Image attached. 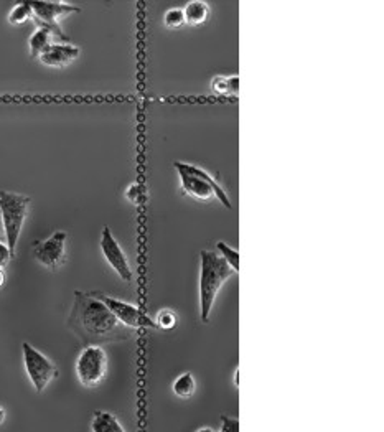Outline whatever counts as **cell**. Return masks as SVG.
<instances>
[{"instance_id":"9c48e42d","label":"cell","mask_w":384,"mask_h":432,"mask_svg":"<svg viewBox=\"0 0 384 432\" xmlns=\"http://www.w3.org/2000/svg\"><path fill=\"white\" fill-rule=\"evenodd\" d=\"M67 239L68 234L64 231H55L50 238L35 244V259L46 269H60L67 259Z\"/></svg>"},{"instance_id":"277c9868","label":"cell","mask_w":384,"mask_h":432,"mask_svg":"<svg viewBox=\"0 0 384 432\" xmlns=\"http://www.w3.org/2000/svg\"><path fill=\"white\" fill-rule=\"evenodd\" d=\"M30 196L14 193V191H0V211H2L3 234H6V243L12 254L15 256L17 244L24 228L25 220L28 215Z\"/></svg>"},{"instance_id":"5b68a950","label":"cell","mask_w":384,"mask_h":432,"mask_svg":"<svg viewBox=\"0 0 384 432\" xmlns=\"http://www.w3.org/2000/svg\"><path fill=\"white\" fill-rule=\"evenodd\" d=\"M32 20L37 24L38 28H45L53 37H58L61 43H68V37L60 27V20L63 17L71 14H80L81 8L67 2H50V0H40V2H32Z\"/></svg>"},{"instance_id":"44dd1931","label":"cell","mask_w":384,"mask_h":432,"mask_svg":"<svg viewBox=\"0 0 384 432\" xmlns=\"http://www.w3.org/2000/svg\"><path fill=\"white\" fill-rule=\"evenodd\" d=\"M142 195H143L142 185H139L137 182L130 183V185L128 187V190H125V198H128L129 202H130V203H134V205H139V203H141Z\"/></svg>"},{"instance_id":"9a60e30c","label":"cell","mask_w":384,"mask_h":432,"mask_svg":"<svg viewBox=\"0 0 384 432\" xmlns=\"http://www.w3.org/2000/svg\"><path fill=\"white\" fill-rule=\"evenodd\" d=\"M172 391L175 392L178 398L190 399L196 391V381L191 373H183L178 377L172 385Z\"/></svg>"},{"instance_id":"d4e9b609","label":"cell","mask_w":384,"mask_h":432,"mask_svg":"<svg viewBox=\"0 0 384 432\" xmlns=\"http://www.w3.org/2000/svg\"><path fill=\"white\" fill-rule=\"evenodd\" d=\"M6 417H7L6 409H3L2 406H0V424H3V421H6Z\"/></svg>"},{"instance_id":"4316f807","label":"cell","mask_w":384,"mask_h":432,"mask_svg":"<svg viewBox=\"0 0 384 432\" xmlns=\"http://www.w3.org/2000/svg\"><path fill=\"white\" fill-rule=\"evenodd\" d=\"M238 378H239V372L234 373V385H236V386L239 385V379Z\"/></svg>"},{"instance_id":"ba28073f","label":"cell","mask_w":384,"mask_h":432,"mask_svg":"<svg viewBox=\"0 0 384 432\" xmlns=\"http://www.w3.org/2000/svg\"><path fill=\"white\" fill-rule=\"evenodd\" d=\"M91 295H94L96 299L101 300L109 311L112 312V316H114L122 325L128 327V329L137 330L142 329V327H146V329H157L155 322L152 320V318H148L147 316H143L137 305L125 302V300L114 299L111 297V295L103 294V292H91Z\"/></svg>"},{"instance_id":"ffe728a7","label":"cell","mask_w":384,"mask_h":432,"mask_svg":"<svg viewBox=\"0 0 384 432\" xmlns=\"http://www.w3.org/2000/svg\"><path fill=\"white\" fill-rule=\"evenodd\" d=\"M164 24L168 28H180L185 24V17H183V8H168L164 15Z\"/></svg>"},{"instance_id":"484cf974","label":"cell","mask_w":384,"mask_h":432,"mask_svg":"<svg viewBox=\"0 0 384 432\" xmlns=\"http://www.w3.org/2000/svg\"><path fill=\"white\" fill-rule=\"evenodd\" d=\"M198 432H215L211 429V427H202V429H200Z\"/></svg>"},{"instance_id":"8fae6325","label":"cell","mask_w":384,"mask_h":432,"mask_svg":"<svg viewBox=\"0 0 384 432\" xmlns=\"http://www.w3.org/2000/svg\"><path fill=\"white\" fill-rule=\"evenodd\" d=\"M80 48L71 45V43H53L38 60L45 67L63 68L68 67L69 63H73L80 56Z\"/></svg>"},{"instance_id":"6da1fadb","label":"cell","mask_w":384,"mask_h":432,"mask_svg":"<svg viewBox=\"0 0 384 432\" xmlns=\"http://www.w3.org/2000/svg\"><path fill=\"white\" fill-rule=\"evenodd\" d=\"M68 329L81 340L85 347L122 342L128 340L134 330L122 325L101 300L91 292H74V300L67 322Z\"/></svg>"},{"instance_id":"7a4b0ae2","label":"cell","mask_w":384,"mask_h":432,"mask_svg":"<svg viewBox=\"0 0 384 432\" xmlns=\"http://www.w3.org/2000/svg\"><path fill=\"white\" fill-rule=\"evenodd\" d=\"M234 270L226 261H222L216 251L200 252V318L203 324H208L211 316L213 304L220 294L222 284L233 277Z\"/></svg>"},{"instance_id":"7c38bea8","label":"cell","mask_w":384,"mask_h":432,"mask_svg":"<svg viewBox=\"0 0 384 432\" xmlns=\"http://www.w3.org/2000/svg\"><path fill=\"white\" fill-rule=\"evenodd\" d=\"M183 17H185L186 25L198 27V25H203L208 20L209 6L203 0H193V2H189L183 8Z\"/></svg>"},{"instance_id":"83f0119b","label":"cell","mask_w":384,"mask_h":432,"mask_svg":"<svg viewBox=\"0 0 384 432\" xmlns=\"http://www.w3.org/2000/svg\"><path fill=\"white\" fill-rule=\"evenodd\" d=\"M0 231H3V223H2V211H0Z\"/></svg>"},{"instance_id":"d6986e66","label":"cell","mask_w":384,"mask_h":432,"mask_svg":"<svg viewBox=\"0 0 384 432\" xmlns=\"http://www.w3.org/2000/svg\"><path fill=\"white\" fill-rule=\"evenodd\" d=\"M155 325L157 329H162V330H173L177 327V316L175 312L170 311V309H164L157 313L155 317Z\"/></svg>"},{"instance_id":"8992f818","label":"cell","mask_w":384,"mask_h":432,"mask_svg":"<svg viewBox=\"0 0 384 432\" xmlns=\"http://www.w3.org/2000/svg\"><path fill=\"white\" fill-rule=\"evenodd\" d=\"M107 373V355L99 345H88L76 360V374L82 386L96 388Z\"/></svg>"},{"instance_id":"52a82bcc","label":"cell","mask_w":384,"mask_h":432,"mask_svg":"<svg viewBox=\"0 0 384 432\" xmlns=\"http://www.w3.org/2000/svg\"><path fill=\"white\" fill-rule=\"evenodd\" d=\"M21 352H24V365L30 383L33 385L35 391L43 392L46 390V386L60 374L58 368H56V365L50 358L43 355L40 350H37L27 342L21 345Z\"/></svg>"},{"instance_id":"3957f363","label":"cell","mask_w":384,"mask_h":432,"mask_svg":"<svg viewBox=\"0 0 384 432\" xmlns=\"http://www.w3.org/2000/svg\"><path fill=\"white\" fill-rule=\"evenodd\" d=\"M173 167L177 169L180 175L182 191L198 202H209V200L218 198L225 208H231V200L225 189L213 178L207 170L196 165L175 162Z\"/></svg>"},{"instance_id":"7402d4cb","label":"cell","mask_w":384,"mask_h":432,"mask_svg":"<svg viewBox=\"0 0 384 432\" xmlns=\"http://www.w3.org/2000/svg\"><path fill=\"white\" fill-rule=\"evenodd\" d=\"M220 432H239V419L222 416Z\"/></svg>"},{"instance_id":"2e32d148","label":"cell","mask_w":384,"mask_h":432,"mask_svg":"<svg viewBox=\"0 0 384 432\" xmlns=\"http://www.w3.org/2000/svg\"><path fill=\"white\" fill-rule=\"evenodd\" d=\"M211 89L216 94L229 96V94H238L239 91V78L234 76H216L211 81Z\"/></svg>"},{"instance_id":"30bf717a","label":"cell","mask_w":384,"mask_h":432,"mask_svg":"<svg viewBox=\"0 0 384 432\" xmlns=\"http://www.w3.org/2000/svg\"><path fill=\"white\" fill-rule=\"evenodd\" d=\"M99 248H101L104 259H106L107 264L116 270L117 276H119L124 282L132 281L134 273L129 264L128 256H125L124 250H122L121 244L117 243L114 234H112L111 228H107V226L103 228L101 239H99Z\"/></svg>"},{"instance_id":"5bb4252c","label":"cell","mask_w":384,"mask_h":432,"mask_svg":"<svg viewBox=\"0 0 384 432\" xmlns=\"http://www.w3.org/2000/svg\"><path fill=\"white\" fill-rule=\"evenodd\" d=\"M51 45H53V35L45 28H37L28 40L30 56L32 58H40Z\"/></svg>"},{"instance_id":"e0dca14e","label":"cell","mask_w":384,"mask_h":432,"mask_svg":"<svg viewBox=\"0 0 384 432\" xmlns=\"http://www.w3.org/2000/svg\"><path fill=\"white\" fill-rule=\"evenodd\" d=\"M33 17L32 14V7H30L28 2H20L17 3V6H14V8L10 10V14H8L7 20L10 25H21L25 24V21L30 20Z\"/></svg>"},{"instance_id":"4fadbf2b","label":"cell","mask_w":384,"mask_h":432,"mask_svg":"<svg viewBox=\"0 0 384 432\" xmlns=\"http://www.w3.org/2000/svg\"><path fill=\"white\" fill-rule=\"evenodd\" d=\"M91 429L93 432H125L119 419L107 411H94Z\"/></svg>"},{"instance_id":"ac0fdd59","label":"cell","mask_w":384,"mask_h":432,"mask_svg":"<svg viewBox=\"0 0 384 432\" xmlns=\"http://www.w3.org/2000/svg\"><path fill=\"white\" fill-rule=\"evenodd\" d=\"M216 251H218V254H220L221 259L226 261V263H228V266L234 270V273H238L239 270V252H238V250H234V248L228 246L226 243L218 241L216 243Z\"/></svg>"},{"instance_id":"f1b7e54d","label":"cell","mask_w":384,"mask_h":432,"mask_svg":"<svg viewBox=\"0 0 384 432\" xmlns=\"http://www.w3.org/2000/svg\"><path fill=\"white\" fill-rule=\"evenodd\" d=\"M0 241H2V239H0Z\"/></svg>"},{"instance_id":"603a6c76","label":"cell","mask_w":384,"mask_h":432,"mask_svg":"<svg viewBox=\"0 0 384 432\" xmlns=\"http://www.w3.org/2000/svg\"><path fill=\"white\" fill-rule=\"evenodd\" d=\"M14 257V254H12L10 250H8L7 243L0 241V268L6 269L8 263H10V259Z\"/></svg>"},{"instance_id":"cb8c5ba5","label":"cell","mask_w":384,"mask_h":432,"mask_svg":"<svg viewBox=\"0 0 384 432\" xmlns=\"http://www.w3.org/2000/svg\"><path fill=\"white\" fill-rule=\"evenodd\" d=\"M3 284H6V270L0 268V289L3 287Z\"/></svg>"}]
</instances>
